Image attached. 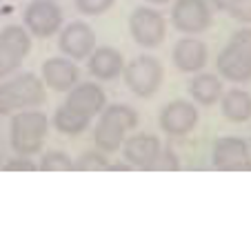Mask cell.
Instances as JSON below:
<instances>
[{
	"instance_id": "26",
	"label": "cell",
	"mask_w": 251,
	"mask_h": 225,
	"mask_svg": "<svg viewBox=\"0 0 251 225\" xmlns=\"http://www.w3.org/2000/svg\"><path fill=\"white\" fill-rule=\"evenodd\" d=\"M149 169H153V172H174V169H180V161H178V156L174 152L162 149Z\"/></svg>"
},
{
	"instance_id": "27",
	"label": "cell",
	"mask_w": 251,
	"mask_h": 225,
	"mask_svg": "<svg viewBox=\"0 0 251 225\" xmlns=\"http://www.w3.org/2000/svg\"><path fill=\"white\" fill-rule=\"evenodd\" d=\"M5 169L7 172H36L38 165H36V161H31V156L18 154L16 158H11L9 163H5Z\"/></svg>"
},
{
	"instance_id": "11",
	"label": "cell",
	"mask_w": 251,
	"mask_h": 225,
	"mask_svg": "<svg viewBox=\"0 0 251 225\" xmlns=\"http://www.w3.org/2000/svg\"><path fill=\"white\" fill-rule=\"evenodd\" d=\"M160 130L169 136H185L196 130L198 125V110L194 103L187 101H171L162 107L158 116Z\"/></svg>"
},
{
	"instance_id": "1",
	"label": "cell",
	"mask_w": 251,
	"mask_h": 225,
	"mask_svg": "<svg viewBox=\"0 0 251 225\" xmlns=\"http://www.w3.org/2000/svg\"><path fill=\"white\" fill-rule=\"evenodd\" d=\"M138 125V112L129 105H107L100 112V120L94 130V143L100 152H118L125 143V134Z\"/></svg>"
},
{
	"instance_id": "5",
	"label": "cell",
	"mask_w": 251,
	"mask_h": 225,
	"mask_svg": "<svg viewBox=\"0 0 251 225\" xmlns=\"http://www.w3.org/2000/svg\"><path fill=\"white\" fill-rule=\"evenodd\" d=\"M123 76L125 85L129 87L131 94L140 96V98H149L160 89L162 78H165V67L153 56H136L125 65Z\"/></svg>"
},
{
	"instance_id": "19",
	"label": "cell",
	"mask_w": 251,
	"mask_h": 225,
	"mask_svg": "<svg viewBox=\"0 0 251 225\" xmlns=\"http://www.w3.org/2000/svg\"><path fill=\"white\" fill-rule=\"evenodd\" d=\"M223 114L231 123H245L251 118V94L245 89H231L223 96Z\"/></svg>"
},
{
	"instance_id": "3",
	"label": "cell",
	"mask_w": 251,
	"mask_h": 225,
	"mask_svg": "<svg viewBox=\"0 0 251 225\" xmlns=\"http://www.w3.org/2000/svg\"><path fill=\"white\" fill-rule=\"evenodd\" d=\"M49 132V118L43 112L25 110L16 112L9 125V139L16 154L33 156L43 149V143Z\"/></svg>"
},
{
	"instance_id": "25",
	"label": "cell",
	"mask_w": 251,
	"mask_h": 225,
	"mask_svg": "<svg viewBox=\"0 0 251 225\" xmlns=\"http://www.w3.org/2000/svg\"><path fill=\"white\" fill-rule=\"evenodd\" d=\"M76 2V9L85 16H100L107 9H111L116 0H74Z\"/></svg>"
},
{
	"instance_id": "12",
	"label": "cell",
	"mask_w": 251,
	"mask_h": 225,
	"mask_svg": "<svg viewBox=\"0 0 251 225\" xmlns=\"http://www.w3.org/2000/svg\"><path fill=\"white\" fill-rule=\"evenodd\" d=\"M123 156L131 168L136 169H149L153 165V161L158 158V154L162 152L160 139H156L153 134H133L131 139H127L123 143Z\"/></svg>"
},
{
	"instance_id": "7",
	"label": "cell",
	"mask_w": 251,
	"mask_h": 225,
	"mask_svg": "<svg viewBox=\"0 0 251 225\" xmlns=\"http://www.w3.org/2000/svg\"><path fill=\"white\" fill-rule=\"evenodd\" d=\"M129 31L131 38L140 47H158L167 36V23L160 11L153 7H136L129 16Z\"/></svg>"
},
{
	"instance_id": "2",
	"label": "cell",
	"mask_w": 251,
	"mask_h": 225,
	"mask_svg": "<svg viewBox=\"0 0 251 225\" xmlns=\"http://www.w3.org/2000/svg\"><path fill=\"white\" fill-rule=\"evenodd\" d=\"M45 83L36 74H18L0 85V116H11L29 107H38L45 103Z\"/></svg>"
},
{
	"instance_id": "6",
	"label": "cell",
	"mask_w": 251,
	"mask_h": 225,
	"mask_svg": "<svg viewBox=\"0 0 251 225\" xmlns=\"http://www.w3.org/2000/svg\"><path fill=\"white\" fill-rule=\"evenodd\" d=\"M171 23L187 36L207 31L213 23V11L207 0H176L171 7Z\"/></svg>"
},
{
	"instance_id": "18",
	"label": "cell",
	"mask_w": 251,
	"mask_h": 225,
	"mask_svg": "<svg viewBox=\"0 0 251 225\" xmlns=\"http://www.w3.org/2000/svg\"><path fill=\"white\" fill-rule=\"evenodd\" d=\"M53 127H56L60 134H69V136H76V134H82V132L89 130V123L91 118L82 112L74 110L69 107L67 103H62L56 112H53Z\"/></svg>"
},
{
	"instance_id": "15",
	"label": "cell",
	"mask_w": 251,
	"mask_h": 225,
	"mask_svg": "<svg viewBox=\"0 0 251 225\" xmlns=\"http://www.w3.org/2000/svg\"><path fill=\"white\" fill-rule=\"evenodd\" d=\"M80 69L71 58H47L43 62V83L53 91H69L78 83Z\"/></svg>"
},
{
	"instance_id": "30",
	"label": "cell",
	"mask_w": 251,
	"mask_h": 225,
	"mask_svg": "<svg viewBox=\"0 0 251 225\" xmlns=\"http://www.w3.org/2000/svg\"><path fill=\"white\" fill-rule=\"evenodd\" d=\"M0 2H9V0H0Z\"/></svg>"
},
{
	"instance_id": "9",
	"label": "cell",
	"mask_w": 251,
	"mask_h": 225,
	"mask_svg": "<svg viewBox=\"0 0 251 225\" xmlns=\"http://www.w3.org/2000/svg\"><path fill=\"white\" fill-rule=\"evenodd\" d=\"M211 163L220 172H251L249 143L238 136H220L213 143Z\"/></svg>"
},
{
	"instance_id": "17",
	"label": "cell",
	"mask_w": 251,
	"mask_h": 225,
	"mask_svg": "<svg viewBox=\"0 0 251 225\" xmlns=\"http://www.w3.org/2000/svg\"><path fill=\"white\" fill-rule=\"evenodd\" d=\"M189 94L198 105H213L220 101L223 96V81L213 74H198L194 81L189 83Z\"/></svg>"
},
{
	"instance_id": "22",
	"label": "cell",
	"mask_w": 251,
	"mask_h": 225,
	"mask_svg": "<svg viewBox=\"0 0 251 225\" xmlns=\"http://www.w3.org/2000/svg\"><path fill=\"white\" fill-rule=\"evenodd\" d=\"M111 163L104 152H85L82 156H78V161H74V169L80 172H109Z\"/></svg>"
},
{
	"instance_id": "20",
	"label": "cell",
	"mask_w": 251,
	"mask_h": 225,
	"mask_svg": "<svg viewBox=\"0 0 251 225\" xmlns=\"http://www.w3.org/2000/svg\"><path fill=\"white\" fill-rule=\"evenodd\" d=\"M0 45L18 52L20 56H27L31 52V34L27 31V27H20V25H7L2 31H0Z\"/></svg>"
},
{
	"instance_id": "23",
	"label": "cell",
	"mask_w": 251,
	"mask_h": 225,
	"mask_svg": "<svg viewBox=\"0 0 251 225\" xmlns=\"http://www.w3.org/2000/svg\"><path fill=\"white\" fill-rule=\"evenodd\" d=\"M38 169H43V172H71L74 161H71L69 154L60 152V149H51V152H47L40 158Z\"/></svg>"
},
{
	"instance_id": "13",
	"label": "cell",
	"mask_w": 251,
	"mask_h": 225,
	"mask_svg": "<svg viewBox=\"0 0 251 225\" xmlns=\"http://www.w3.org/2000/svg\"><path fill=\"white\" fill-rule=\"evenodd\" d=\"M207 45L198 38H180L171 49V60H174L176 69H180L185 74H196L207 65Z\"/></svg>"
},
{
	"instance_id": "28",
	"label": "cell",
	"mask_w": 251,
	"mask_h": 225,
	"mask_svg": "<svg viewBox=\"0 0 251 225\" xmlns=\"http://www.w3.org/2000/svg\"><path fill=\"white\" fill-rule=\"evenodd\" d=\"M109 169H116V172H123V169H125V172H129V169H133V168L127 163V161H125V163H116V165H111Z\"/></svg>"
},
{
	"instance_id": "8",
	"label": "cell",
	"mask_w": 251,
	"mask_h": 225,
	"mask_svg": "<svg viewBox=\"0 0 251 225\" xmlns=\"http://www.w3.org/2000/svg\"><path fill=\"white\" fill-rule=\"evenodd\" d=\"M25 27L36 38H51L62 27V9L56 0H31L25 7Z\"/></svg>"
},
{
	"instance_id": "4",
	"label": "cell",
	"mask_w": 251,
	"mask_h": 225,
	"mask_svg": "<svg viewBox=\"0 0 251 225\" xmlns=\"http://www.w3.org/2000/svg\"><path fill=\"white\" fill-rule=\"evenodd\" d=\"M223 78L231 83H247L251 78V29H238L216 58Z\"/></svg>"
},
{
	"instance_id": "24",
	"label": "cell",
	"mask_w": 251,
	"mask_h": 225,
	"mask_svg": "<svg viewBox=\"0 0 251 225\" xmlns=\"http://www.w3.org/2000/svg\"><path fill=\"white\" fill-rule=\"evenodd\" d=\"M20 65H23V56L14 49L0 45V78H7L9 74H14Z\"/></svg>"
},
{
	"instance_id": "21",
	"label": "cell",
	"mask_w": 251,
	"mask_h": 225,
	"mask_svg": "<svg viewBox=\"0 0 251 225\" xmlns=\"http://www.w3.org/2000/svg\"><path fill=\"white\" fill-rule=\"evenodd\" d=\"M211 5L238 23H251V0H211Z\"/></svg>"
},
{
	"instance_id": "16",
	"label": "cell",
	"mask_w": 251,
	"mask_h": 225,
	"mask_svg": "<svg viewBox=\"0 0 251 225\" xmlns=\"http://www.w3.org/2000/svg\"><path fill=\"white\" fill-rule=\"evenodd\" d=\"M125 69V58L116 47L102 45L96 47L89 56V74L98 81H114L123 74Z\"/></svg>"
},
{
	"instance_id": "10",
	"label": "cell",
	"mask_w": 251,
	"mask_h": 225,
	"mask_svg": "<svg viewBox=\"0 0 251 225\" xmlns=\"http://www.w3.org/2000/svg\"><path fill=\"white\" fill-rule=\"evenodd\" d=\"M58 49L71 60H85L96 49V31L82 20H74L60 29Z\"/></svg>"
},
{
	"instance_id": "29",
	"label": "cell",
	"mask_w": 251,
	"mask_h": 225,
	"mask_svg": "<svg viewBox=\"0 0 251 225\" xmlns=\"http://www.w3.org/2000/svg\"><path fill=\"white\" fill-rule=\"evenodd\" d=\"M147 2H151V5H165V2H169V0H147Z\"/></svg>"
},
{
	"instance_id": "14",
	"label": "cell",
	"mask_w": 251,
	"mask_h": 225,
	"mask_svg": "<svg viewBox=\"0 0 251 225\" xmlns=\"http://www.w3.org/2000/svg\"><path fill=\"white\" fill-rule=\"evenodd\" d=\"M67 105L74 107V110L87 114L89 118H94L96 114L107 107V94L100 85L96 83H80V85H74L69 91H67Z\"/></svg>"
}]
</instances>
